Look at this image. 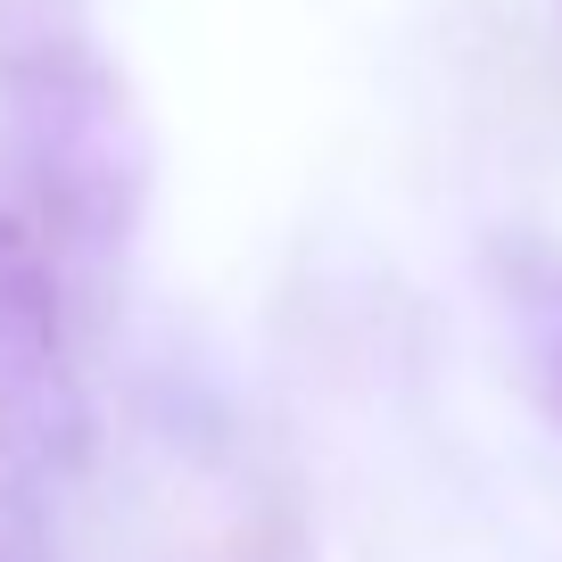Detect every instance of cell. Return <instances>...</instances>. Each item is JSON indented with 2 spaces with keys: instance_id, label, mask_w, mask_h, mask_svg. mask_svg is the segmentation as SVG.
I'll list each match as a JSON object with an SVG mask.
<instances>
[{
  "instance_id": "obj_1",
  "label": "cell",
  "mask_w": 562,
  "mask_h": 562,
  "mask_svg": "<svg viewBox=\"0 0 562 562\" xmlns=\"http://www.w3.org/2000/svg\"><path fill=\"white\" fill-rule=\"evenodd\" d=\"M0 207L50 248L58 281H108L149 207V133L124 75L91 50L83 25H0Z\"/></svg>"
},
{
  "instance_id": "obj_2",
  "label": "cell",
  "mask_w": 562,
  "mask_h": 562,
  "mask_svg": "<svg viewBox=\"0 0 562 562\" xmlns=\"http://www.w3.org/2000/svg\"><path fill=\"white\" fill-rule=\"evenodd\" d=\"M0 447L34 472H67L83 456V397L67 372V281L9 207H0Z\"/></svg>"
},
{
  "instance_id": "obj_3",
  "label": "cell",
  "mask_w": 562,
  "mask_h": 562,
  "mask_svg": "<svg viewBox=\"0 0 562 562\" xmlns=\"http://www.w3.org/2000/svg\"><path fill=\"white\" fill-rule=\"evenodd\" d=\"M488 290L505 315V348L529 405L562 430V248L538 232H496L488 240Z\"/></svg>"
},
{
  "instance_id": "obj_4",
  "label": "cell",
  "mask_w": 562,
  "mask_h": 562,
  "mask_svg": "<svg viewBox=\"0 0 562 562\" xmlns=\"http://www.w3.org/2000/svg\"><path fill=\"white\" fill-rule=\"evenodd\" d=\"M42 480L25 456L0 447V562H50V521H42Z\"/></svg>"
}]
</instances>
